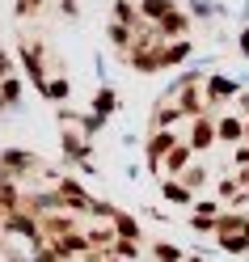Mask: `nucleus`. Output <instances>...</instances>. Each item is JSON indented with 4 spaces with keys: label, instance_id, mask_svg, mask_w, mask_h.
I'll return each instance as SVG.
<instances>
[{
    "label": "nucleus",
    "instance_id": "obj_1",
    "mask_svg": "<svg viewBox=\"0 0 249 262\" xmlns=\"http://www.w3.org/2000/svg\"><path fill=\"white\" fill-rule=\"evenodd\" d=\"M215 233H220V245L232 254L249 250V216H220L215 220Z\"/></svg>",
    "mask_w": 249,
    "mask_h": 262
},
{
    "label": "nucleus",
    "instance_id": "obj_5",
    "mask_svg": "<svg viewBox=\"0 0 249 262\" xmlns=\"http://www.w3.org/2000/svg\"><path fill=\"white\" fill-rule=\"evenodd\" d=\"M177 178H182V186H186V190H198V186L207 182V169H203V165H194V161H190V165L182 169Z\"/></svg>",
    "mask_w": 249,
    "mask_h": 262
},
{
    "label": "nucleus",
    "instance_id": "obj_6",
    "mask_svg": "<svg viewBox=\"0 0 249 262\" xmlns=\"http://www.w3.org/2000/svg\"><path fill=\"white\" fill-rule=\"evenodd\" d=\"M169 13H173L169 0H144V17H148V21H165Z\"/></svg>",
    "mask_w": 249,
    "mask_h": 262
},
{
    "label": "nucleus",
    "instance_id": "obj_2",
    "mask_svg": "<svg viewBox=\"0 0 249 262\" xmlns=\"http://www.w3.org/2000/svg\"><path fill=\"white\" fill-rule=\"evenodd\" d=\"M186 131H190L186 144H190L194 152H207L211 144H215V123L207 119V110H203V114H190V127H186Z\"/></svg>",
    "mask_w": 249,
    "mask_h": 262
},
{
    "label": "nucleus",
    "instance_id": "obj_3",
    "mask_svg": "<svg viewBox=\"0 0 249 262\" xmlns=\"http://www.w3.org/2000/svg\"><path fill=\"white\" fill-rule=\"evenodd\" d=\"M215 140H224V144H241V140H245V123H241L237 110L224 114V119L215 123Z\"/></svg>",
    "mask_w": 249,
    "mask_h": 262
},
{
    "label": "nucleus",
    "instance_id": "obj_4",
    "mask_svg": "<svg viewBox=\"0 0 249 262\" xmlns=\"http://www.w3.org/2000/svg\"><path fill=\"white\" fill-rule=\"evenodd\" d=\"M63 140L72 144V152H85V144H89V123L72 119V114H63Z\"/></svg>",
    "mask_w": 249,
    "mask_h": 262
},
{
    "label": "nucleus",
    "instance_id": "obj_7",
    "mask_svg": "<svg viewBox=\"0 0 249 262\" xmlns=\"http://www.w3.org/2000/svg\"><path fill=\"white\" fill-rule=\"evenodd\" d=\"M241 106H245V110H241V114H245V119H249V97H241Z\"/></svg>",
    "mask_w": 249,
    "mask_h": 262
}]
</instances>
